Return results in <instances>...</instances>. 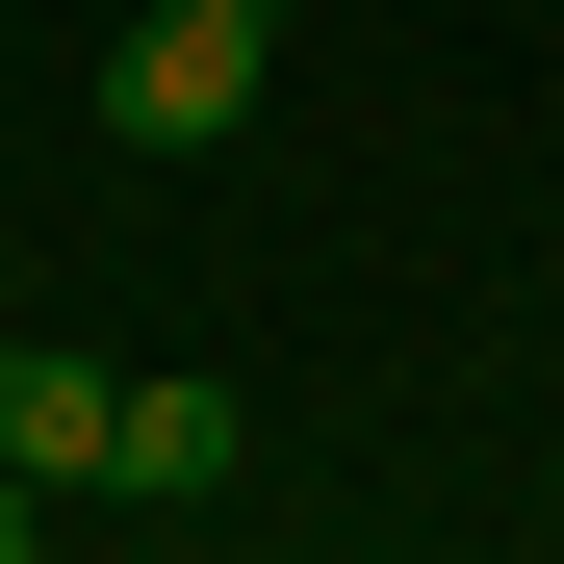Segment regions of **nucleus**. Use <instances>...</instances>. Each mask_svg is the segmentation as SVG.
<instances>
[{
	"instance_id": "obj_1",
	"label": "nucleus",
	"mask_w": 564,
	"mask_h": 564,
	"mask_svg": "<svg viewBox=\"0 0 564 564\" xmlns=\"http://www.w3.org/2000/svg\"><path fill=\"white\" fill-rule=\"evenodd\" d=\"M257 77H282V26H231V0H154V26L104 52V129H129V154H231V129H257Z\"/></svg>"
},
{
	"instance_id": "obj_2",
	"label": "nucleus",
	"mask_w": 564,
	"mask_h": 564,
	"mask_svg": "<svg viewBox=\"0 0 564 564\" xmlns=\"http://www.w3.org/2000/svg\"><path fill=\"white\" fill-rule=\"evenodd\" d=\"M231 462H257V411L206 386V359H129V411H104V488H154V513H206Z\"/></svg>"
},
{
	"instance_id": "obj_3",
	"label": "nucleus",
	"mask_w": 564,
	"mask_h": 564,
	"mask_svg": "<svg viewBox=\"0 0 564 564\" xmlns=\"http://www.w3.org/2000/svg\"><path fill=\"white\" fill-rule=\"evenodd\" d=\"M104 411H129V359H77V334H0V462H26V488H104Z\"/></svg>"
},
{
	"instance_id": "obj_4",
	"label": "nucleus",
	"mask_w": 564,
	"mask_h": 564,
	"mask_svg": "<svg viewBox=\"0 0 564 564\" xmlns=\"http://www.w3.org/2000/svg\"><path fill=\"white\" fill-rule=\"evenodd\" d=\"M26 539H52V488H26V462H0V564H26Z\"/></svg>"
},
{
	"instance_id": "obj_5",
	"label": "nucleus",
	"mask_w": 564,
	"mask_h": 564,
	"mask_svg": "<svg viewBox=\"0 0 564 564\" xmlns=\"http://www.w3.org/2000/svg\"><path fill=\"white\" fill-rule=\"evenodd\" d=\"M231 26H282V0H231Z\"/></svg>"
}]
</instances>
